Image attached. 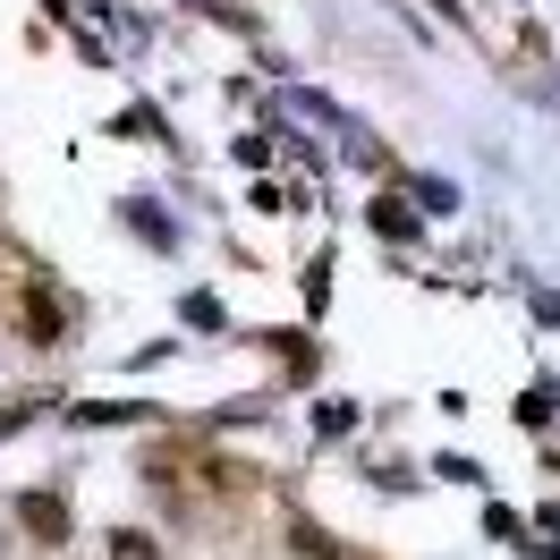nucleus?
I'll return each instance as SVG.
<instances>
[{
  "instance_id": "nucleus-4",
  "label": "nucleus",
  "mask_w": 560,
  "mask_h": 560,
  "mask_svg": "<svg viewBox=\"0 0 560 560\" xmlns=\"http://www.w3.org/2000/svg\"><path fill=\"white\" fill-rule=\"evenodd\" d=\"M110 560H162V544L137 535V526H119V535H110Z\"/></svg>"
},
{
  "instance_id": "nucleus-5",
  "label": "nucleus",
  "mask_w": 560,
  "mask_h": 560,
  "mask_svg": "<svg viewBox=\"0 0 560 560\" xmlns=\"http://www.w3.org/2000/svg\"><path fill=\"white\" fill-rule=\"evenodd\" d=\"M289 535H298V552H315V560H349V552H340V544H331V535H323V526H306V518L289 526Z\"/></svg>"
},
{
  "instance_id": "nucleus-2",
  "label": "nucleus",
  "mask_w": 560,
  "mask_h": 560,
  "mask_svg": "<svg viewBox=\"0 0 560 560\" xmlns=\"http://www.w3.org/2000/svg\"><path fill=\"white\" fill-rule=\"evenodd\" d=\"M374 230H383V238H417V212L399 205V196H383V205H374Z\"/></svg>"
},
{
  "instance_id": "nucleus-6",
  "label": "nucleus",
  "mask_w": 560,
  "mask_h": 560,
  "mask_svg": "<svg viewBox=\"0 0 560 560\" xmlns=\"http://www.w3.org/2000/svg\"><path fill=\"white\" fill-rule=\"evenodd\" d=\"M18 424H35V399H18V408H0V433H18Z\"/></svg>"
},
{
  "instance_id": "nucleus-1",
  "label": "nucleus",
  "mask_w": 560,
  "mask_h": 560,
  "mask_svg": "<svg viewBox=\"0 0 560 560\" xmlns=\"http://www.w3.org/2000/svg\"><path fill=\"white\" fill-rule=\"evenodd\" d=\"M18 526H26L35 544H69V510H60V492H18Z\"/></svg>"
},
{
  "instance_id": "nucleus-3",
  "label": "nucleus",
  "mask_w": 560,
  "mask_h": 560,
  "mask_svg": "<svg viewBox=\"0 0 560 560\" xmlns=\"http://www.w3.org/2000/svg\"><path fill=\"white\" fill-rule=\"evenodd\" d=\"M26 331H35V340H51V331H60V306H51V289H26Z\"/></svg>"
}]
</instances>
